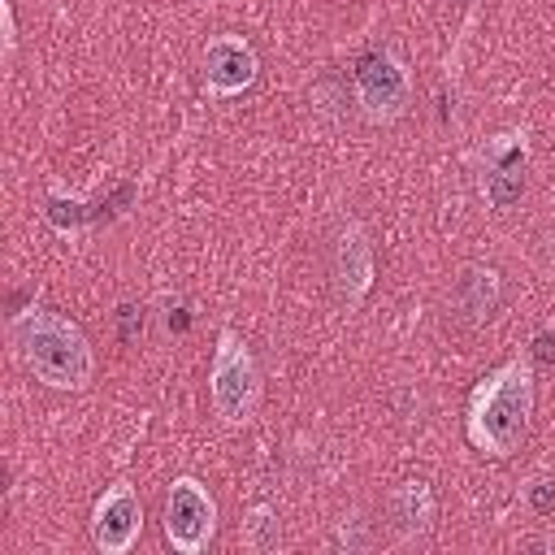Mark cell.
I'll return each mask as SVG.
<instances>
[{
    "mask_svg": "<svg viewBox=\"0 0 555 555\" xmlns=\"http://www.w3.org/2000/svg\"><path fill=\"white\" fill-rule=\"evenodd\" d=\"M529 412H533V369L525 360H507L494 373H486L468 399V421H464L468 442L503 460L525 438Z\"/></svg>",
    "mask_w": 555,
    "mask_h": 555,
    "instance_id": "6da1fadb",
    "label": "cell"
},
{
    "mask_svg": "<svg viewBox=\"0 0 555 555\" xmlns=\"http://www.w3.org/2000/svg\"><path fill=\"white\" fill-rule=\"evenodd\" d=\"M13 343L26 369L56 390H82L95 373L87 334L56 308H26L13 317Z\"/></svg>",
    "mask_w": 555,
    "mask_h": 555,
    "instance_id": "7a4b0ae2",
    "label": "cell"
},
{
    "mask_svg": "<svg viewBox=\"0 0 555 555\" xmlns=\"http://www.w3.org/2000/svg\"><path fill=\"white\" fill-rule=\"evenodd\" d=\"M208 395H212V412L225 425H247L256 416L260 369H256L251 351L243 347V338L234 330H221V338H217L212 369H208Z\"/></svg>",
    "mask_w": 555,
    "mask_h": 555,
    "instance_id": "3957f363",
    "label": "cell"
},
{
    "mask_svg": "<svg viewBox=\"0 0 555 555\" xmlns=\"http://www.w3.org/2000/svg\"><path fill=\"white\" fill-rule=\"evenodd\" d=\"M356 100H360V113L369 121H395L408 113V100H412V78H408V65L390 52V48H369L356 69Z\"/></svg>",
    "mask_w": 555,
    "mask_h": 555,
    "instance_id": "277c9868",
    "label": "cell"
},
{
    "mask_svg": "<svg viewBox=\"0 0 555 555\" xmlns=\"http://www.w3.org/2000/svg\"><path fill=\"white\" fill-rule=\"evenodd\" d=\"M217 533V503L195 477H173L165 494V542L182 555L208 551Z\"/></svg>",
    "mask_w": 555,
    "mask_h": 555,
    "instance_id": "5b68a950",
    "label": "cell"
},
{
    "mask_svg": "<svg viewBox=\"0 0 555 555\" xmlns=\"http://www.w3.org/2000/svg\"><path fill=\"white\" fill-rule=\"evenodd\" d=\"M143 533V503L134 494V486L117 481L108 486L95 507H91V538L104 555H126Z\"/></svg>",
    "mask_w": 555,
    "mask_h": 555,
    "instance_id": "8992f818",
    "label": "cell"
},
{
    "mask_svg": "<svg viewBox=\"0 0 555 555\" xmlns=\"http://www.w3.org/2000/svg\"><path fill=\"white\" fill-rule=\"evenodd\" d=\"M260 61L243 35H212L204 48V87L212 95H238L256 82Z\"/></svg>",
    "mask_w": 555,
    "mask_h": 555,
    "instance_id": "52a82bcc",
    "label": "cell"
},
{
    "mask_svg": "<svg viewBox=\"0 0 555 555\" xmlns=\"http://www.w3.org/2000/svg\"><path fill=\"white\" fill-rule=\"evenodd\" d=\"M334 286H338V299L347 308H356L369 295V286H373V243H369V234L356 221H347L338 230V243H334Z\"/></svg>",
    "mask_w": 555,
    "mask_h": 555,
    "instance_id": "ba28073f",
    "label": "cell"
},
{
    "mask_svg": "<svg viewBox=\"0 0 555 555\" xmlns=\"http://www.w3.org/2000/svg\"><path fill=\"white\" fill-rule=\"evenodd\" d=\"M481 191L494 208H512L525 195V139L520 134H503L486 147V178Z\"/></svg>",
    "mask_w": 555,
    "mask_h": 555,
    "instance_id": "9c48e42d",
    "label": "cell"
},
{
    "mask_svg": "<svg viewBox=\"0 0 555 555\" xmlns=\"http://www.w3.org/2000/svg\"><path fill=\"white\" fill-rule=\"evenodd\" d=\"M390 516H395V529L403 538L412 533H425L429 520H434V494L425 481H403L395 494H390Z\"/></svg>",
    "mask_w": 555,
    "mask_h": 555,
    "instance_id": "30bf717a",
    "label": "cell"
},
{
    "mask_svg": "<svg viewBox=\"0 0 555 555\" xmlns=\"http://www.w3.org/2000/svg\"><path fill=\"white\" fill-rule=\"evenodd\" d=\"M455 299L468 312V321H486L499 304V273L486 269V264H468L455 282Z\"/></svg>",
    "mask_w": 555,
    "mask_h": 555,
    "instance_id": "8fae6325",
    "label": "cell"
},
{
    "mask_svg": "<svg viewBox=\"0 0 555 555\" xmlns=\"http://www.w3.org/2000/svg\"><path fill=\"white\" fill-rule=\"evenodd\" d=\"M238 538H243V546L256 551V555L278 551V546H282V520H278V512H273L269 503H256V507L243 516Z\"/></svg>",
    "mask_w": 555,
    "mask_h": 555,
    "instance_id": "7c38bea8",
    "label": "cell"
},
{
    "mask_svg": "<svg viewBox=\"0 0 555 555\" xmlns=\"http://www.w3.org/2000/svg\"><path fill=\"white\" fill-rule=\"evenodd\" d=\"M43 217L61 230V234H69V230H82L91 217H95V208H87L82 199H65V195H48L43 199Z\"/></svg>",
    "mask_w": 555,
    "mask_h": 555,
    "instance_id": "4fadbf2b",
    "label": "cell"
},
{
    "mask_svg": "<svg viewBox=\"0 0 555 555\" xmlns=\"http://www.w3.org/2000/svg\"><path fill=\"white\" fill-rule=\"evenodd\" d=\"M529 507L538 516H551L555 512V481H533L529 486Z\"/></svg>",
    "mask_w": 555,
    "mask_h": 555,
    "instance_id": "5bb4252c",
    "label": "cell"
},
{
    "mask_svg": "<svg viewBox=\"0 0 555 555\" xmlns=\"http://www.w3.org/2000/svg\"><path fill=\"white\" fill-rule=\"evenodd\" d=\"M139 330H143V308L126 304V308H121V343H134Z\"/></svg>",
    "mask_w": 555,
    "mask_h": 555,
    "instance_id": "9a60e30c",
    "label": "cell"
},
{
    "mask_svg": "<svg viewBox=\"0 0 555 555\" xmlns=\"http://www.w3.org/2000/svg\"><path fill=\"white\" fill-rule=\"evenodd\" d=\"M0 17H4V56H13V48H17V35H13V4H9V0L0 4Z\"/></svg>",
    "mask_w": 555,
    "mask_h": 555,
    "instance_id": "2e32d148",
    "label": "cell"
},
{
    "mask_svg": "<svg viewBox=\"0 0 555 555\" xmlns=\"http://www.w3.org/2000/svg\"><path fill=\"white\" fill-rule=\"evenodd\" d=\"M533 356L538 360H555V334H538L533 338Z\"/></svg>",
    "mask_w": 555,
    "mask_h": 555,
    "instance_id": "e0dca14e",
    "label": "cell"
}]
</instances>
